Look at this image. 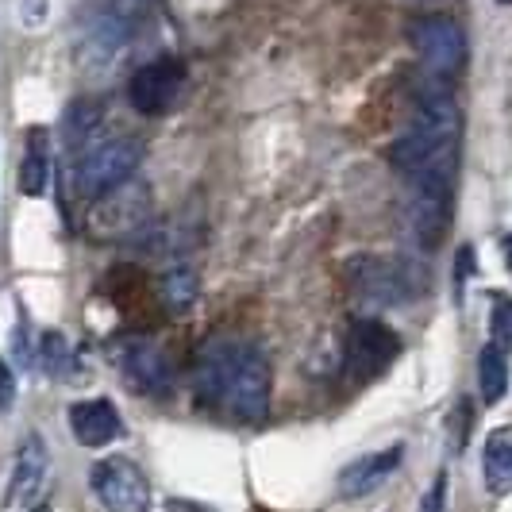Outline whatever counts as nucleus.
Returning a JSON list of instances; mask_svg holds the SVG:
<instances>
[{
    "instance_id": "1",
    "label": "nucleus",
    "mask_w": 512,
    "mask_h": 512,
    "mask_svg": "<svg viewBox=\"0 0 512 512\" xmlns=\"http://www.w3.org/2000/svg\"><path fill=\"white\" fill-rule=\"evenodd\" d=\"M193 389L201 405L228 409L243 424H258L270 412V359L247 339H208L193 362Z\"/></svg>"
},
{
    "instance_id": "2",
    "label": "nucleus",
    "mask_w": 512,
    "mask_h": 512,
    "mask_svg": "<svg viewBox=\"0 0 512 512\" xmlns=\"http://www.w3.org/2000/svg\"><path fill=\"white\" fill-rule=\"evenodd\" d=\"M459 131H462L459 104H455V97L439 81H432V85H424L416 93L412 124L389 147V162L405 178L455 174V166H459Z\"/></svg>"
},
{
    "instance_id": "3",
    "label": "nucleus",
    "mask_w": 512,
    "mask_h": 512,
    "mask_svg": "<svg viewBox=\"0 0 512 512\" xmlns=\"http://www.w3.org/2000/svg\"><path fill=\"white\" fill-rule=\"evenodd\" d=\"M143 162V143L139 139H128V135H116V139H101L93 143L89 151L77 158L74 170V185L85 201H97L104 193L120 189L124 181L135 178Z\"/></svg>"
},
{
    "instance_id": "4",
    "label": "nucleus",
    "mask_w": 512,
    "mask_h": 512,
    "mask_svg": "<svg viewBox=\"0 0 512 512\" xmlns=\"http://www.w3.org/2000/svg\"><path fill=\"white\" fill-rule=\"evenodd\" d=\"M455 174H420L409 178V231L424 251H436L451 228Z\"/></svg>"
},
{
    "instance_id": "5",
    "label": "nucleus",
    "mask_w": 512,
    "mask_h": 512,
    "mask_svg": "<svg viewBox=\"0 0 512 512\" xmlns=\"http://www.w3.org/2000/svg\"><path fill=\"white\" fill-rule=\"evenodd\" d=\"M347 282L370 305H405L420 293V278L405 262L382 255H355L347 262Z\"/></svg>"
},
{
    "instance_id": "6",
    "label": "nucleus",
    "mask_w": 512,
    "mask_h": 512,
    "mask_svg": "<svg viewBox=\"0 0 512 512\" xmlns=\"http://www.w3.org/2000/svg\"><path fill=\"white\" fill-rule=\"evenodd\" d=\"M409 39L420 62L436 77H455L466 62V35L447 16H420L409 24Z\"/></svg>"
},
{
    "instance_id": "7",
    "label": "nucleus",
    "mask_w": 512,
    "mask_h": 512,
    "mask_svg": "<svg viewBox=\"0 0 512 512\" xmlns=\"http://www.w3.org/2000/svg\"><path fill=\"white\" fill-rule=\"evenodd\" d=\"M93 493L108 512H151V482L128 459H101L89 470Z\"/></svg>"
},
{
    "instance_id": "8",
    "label": "nucleus",
    "mask_w": 512,
    "mask_h": 512,
    "mask_svg": "<svg viewBox=\"0 0 512 512\" xmlns=\"http://www.w3.org/2000/svg\"><path fill=\"white\" fill-rule=\"evenodd\" d=\"M401 355V339L382 320H355L347 332V374L370 382L382 370H389Z\"/></svg>"
},
{
    "instance_id": "9",
    "label": "nucleus",
    "mask_w": 512,
    "mask_h": 512,
    "mask_svg": "<svg viewBox=\"0 0 512 512\" xmlns=\"http://www.w3.org/2000/svg\"><path fill=\"white\" fill-rule=\"evenodd\" d=\"M151 185L143 181H124L120 189L97 197L93 208V231L104 239H116V235H131L151 220Z\"/></svg>"
},
{
    "instance_id": "10",
    "label": "nucleus",
    "mask_w": 512,
    "mask_h": 512,
    "mask_svg": "<svg viewBox=\"0 0 512 512\" xmlns=\"http://www.w3.org/2000/svg\"><path fill=\"white\" fill-rule=\"evenodd\" d=\"M181 89H185V66L178 58H158L135 70L128 81V101L143 116H166L181 101Z\"/></svg>"
},
{
    "instance_id": "11",
    "label": "nucleus",
    "mask_w": 512,
    "mask_h": 512,
    "mask_svg": "<svg viewBox=\"0 0 512 512\" xmlns=\"http://www.w3.org/2000/svg\"><path fill=\"white\" fill-rule=\"evenodd\" d=\"M120 370L135 393L147 397H166L174 389V366L166 359V351L151 339H131L120 351Z\"/></svg>"
},
{
    "instance_id": "12",
    "label": "nucleus",
    "mask_w": 512,
    "mask_h": 512,
    "mask_svg": "<svg viewBox=\"0 0 512 512\" xmlns=\"http://www.w3.org/2000/svg\"><path fill=\"white\" fill-rule=\"evenodd\" d=\"M405 462V443H389L385 451H374V455H362L359 462H351L343 474H339V497L343 501H362L397 474V466Z\"/></svg>"
},
{
    "instance_id": "13",
    "label": "nucleus",
    "mask_w": 512,
    "mask_h": 512,
    "mask_svg": "<svg viewBox=\"0 0 512 512\" xmlns=\"http://www.w3.org/2000/svg\"><path fill=\"white\" fill-rule=\"evenodd\" d=\"M47 474H51V455H47V443L43 436H31L24 439L20 455H16V466H12V482H8V493H4V505L8 509H27L39 489L47 486Z\"/></svg>"
},
{
    "instance_id": "14",
    "label": "nucleus",
    "mask_w": 512,
    "mask_h": 512,
    "mask_svg": "<svg viewBox=\"0 0 512 512\" xmlns=\"http://www.w3.org/2000/svg\"><path fill=\"white\" fill-rule=\"evenodd\" d=\"M70 432L81 447H108L112 439H120L124 424H120V412L112 409V401L93 397V401H77L70 409Z\"/></svg>"
},
{
    "instance_id": "15",
    "label": "nucleus",
    "mask_w": 512,
    "mask_h": 512,
    "mask_svg": "<svg viewBox=\"0 0 512 512\" xmlns=\"http://www.w3.org/2000/svg\"><path fill=\"white\" fill-rule=\"evenodd\" d=\"M128 27H131V20L120 16V12L101 16L97 24L89 27L85 43H81V66H89V70H108L112 58L128 47Z\"/></svg>"
},
{
    "instance_id": "16",
    "label": "nucleus",
    "mask_w": 512,
    "mask_h": 512,
    "mask_svg": "<svg viewBox=\"0 0 512 512\" xmlns=\"http://www.w3.org/2000/svg\"><path fill=\"white\" fill-rule=\"evenodd\" d=\"M489 493H509L512 489V428H497L486 439V455H482Z\"/></svg>"
},
{
    "instance_id": "17",
    "label": "nucleus",
    "mask_w": 512,
    "mask_h": 512,
    "mask_svg": "<svg viewBox=\"0 0 512 512\" xmlns=\"http://www.w3.org/2000/svg\"><path fill=\"white\" fill-rule=\"evenodd\" d=\"M97 128H101V104L97 101H77L66 108V116H62V139H66V147L70 151H89L93 143H101L97 139Z\"/></svg>"
},
{
    "instance_id": "18",
    "label": "nucleus",
    "mask_w": 512,
    "mask_h": 512,
    "mask_svg": "<svg viewBox=\"0 0 512 512\" xmlns=\"http://www.w3.org/2000/svg\"><path fill=\"white\" fill-rule=\"evenodd\" d=\"M478 382H482V397L486 405H497L509 393V355L501 343H486L478 355Z\"/></svg>"
},
{
    "instance_id": "19",
    "label": "nucleus",
    "mask_w": 512,
    "mask_h": 512,
    "mask_svg": "<svg viewBox=\"0 0 512 512\" xmlns=\"http://www.w3.org/2000/svg\"><path fill=\"white\" fill-rule=\"evenodd\" d=\"M51 185V158H47V139L43 131L31 135V147H27L24 162H20V193L24 197H43Z\"/></svg>"
},
{
    "instance_id": "20",
    "label": "nucleus",
    "mask_w": 512,
    "mask_h": 512,
    "mask_svg": "<svg viewBox=\"0 0 512 512\" xmlns=\"http://www.w3.org/2000/svg\"><path fill=\"white\" fill-rule=\"evenodd\" d=\"M162 301L170 312H189L193 301H197V274L189 266H178L162 278Z\"/></svg>"
},
{
    "instance_id": "21",
    "label": "nucleus",
    "mask_w": 512,
    "mask_h": 512,
    "mask_svg": "<svg viewBox=\"0 0 512 512\" xmlns=\"http://www.w3.org/2000/svg\"><path fill=\"white\" fill-rule=\"evenodd\" d=\"M489 335L493 343H501L505 351L512 347V297L493 293V308H489Z\"/></svg>"
},
{
    "instance_id": "22",
    "label": "nucleus",
    "mask_w": 512,
    "mask_h": 512,
    "mask_svg": "<svg viewBox=\"0 0 512 512\" xmlns=\"http://www.w3.org/2000/svg\"><path fill=\"white\" fill-rule=\"evenodd\" d=\"M43 362H47V370L51 374H66V366H70V351H66V335L62 332H47L43 335Z\"/></svg>"
},
{
    "instance_id": "23",
    "label": "nucleus",
    "mask_w": 512,
    "mask_h": 512,
    "mask_svg": "<svg viewBox=\"0 0 512 512\" xmlns=\"http://www.w3.org/2000/svg\"><path fill=\"white\" fill-rule=\"evenodd\" d=\"M420 512H447V474H436V482L420 497Z\"/></svg>"
},
{
    "instance_id": "24",
    "label": "nucleus",
    "mask_w": 512,
    "mask_h": 512,
    "mask_svg": "<svg viewBox=\"0 0 512 512\" xmlns=\"http://www.w3.org/2000/svg\"><path fill=\"white\" fill-rule=\"evenodd\" d=\"M47 20V0H20V24L39 27Z\"/></svg>"
},
{
    "instance_id": "25",
    "label": "nucleus",
    "mask_w": 512,
    "mask_h": 512,
    "mask_svg": "<svg viewBox=\"0 0 512 512\" xmlns=\"http://www.w3.org/2000/svg\"><path fill=\"white\" fill-rule=\"evenodd\" d=\"M12 401H16V382H12V370H8V362L0 359V416L12 409Z\"/></svg>"
},
{
    "instance_id": "26",
    "label": "nucleus",
    "mask_w": 512,
    "mask_h": 512,
    "mask_svg": "<svg viewBox=\"0 0 512 512\" xmlns=\"http://www.w3.org/2000/svg\"><path fill=\"white\" fill-rule=\"evenodd\" d=\"M27 512H51V505H35V509H27Z\"/></svg>"
},
{
    "instance_id": "27",
    "label": "nucleus",
    "mask_w": 512,
    "mask_h": 512,
    "mask_svg": "<svg viewBox=\"0 0 512 512\" xmlns=\"http://www.w3.org/2000/svg\"><path fill=\"white\" fill-rule=\"evenodd\" d=\"M497 4H505V8H512V0H497Z\"/></svg>"
}]
</instances>
